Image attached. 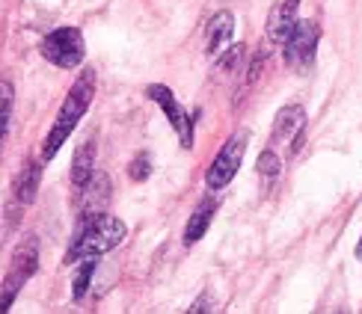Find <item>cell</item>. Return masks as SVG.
Wrapping results in <instances>:
<instances>
[{
	"mask_svg": "<svg viewBox=\"0 0 362 314\" xmlns=\"http://www.w3.org/2000/svg\"><path fill=\"white\" fill-rule=\"evenodd\" d=\"M247 145H250V131H247V128L235 131L232 137L223 143V148L217 152L214 163L208 167V175H205V184H208V190H211V193H214V190H223V187H229V184H232V178L238 175L240 163H244Z\"/></svg>",
	"mask_w": 362,
	"mask_h": 314,
	"instance_id": "cell-4",
	"label": "cell"
},
{
	"mask_svg": "<svg viewBox=\"0 0 362 314\" xmlns=\"http://www.w3.org/2000/svg\"><path fill=\"white\" fill-rule=\"evenodd\" d=\"M148 172H152V160H148V155H137L134 163L128 167V175L134 178V181H146Z\"/></svg>",
	"mask_w": 362,
	"mask_h": 314,
	"instance_id": "cell-19",
	"label": "cell"
},
{
	"mask_svg": "<svg viewBox=\"0 0 362 314\" xmlns=\"http://www.w3.org/2000/svg\"><path fill=\"white\" fill-rule=\"evenodd\" d=\"M39 190V163L27 160L21 175L15 178V199H18V205H30Z\"/></svg>",
	"mask_w": 362,
	"mask_h": 314,
	"instance_id": "cell-14",
	"label": "cell"
},
{
	"mask_svg": "<svg viewBox=\"0 0 362 314\" xmlns=\"http://www.w3.org/2000/svg\"><path fill=\"white\" fill-rule=\"evenodd\" d=\"M95 175V137H89L86 143L78 145L71 160V184L74 190H83Z\"/></svg>",
	"mask_w": 362,
	"mask_h": 314,
	"instance_id": "cell-13",
	"label": "cell"
},
{
	"mask_svg": "<svg viewBox=\"0 0 362 314\" xmlns=\"http://www.w3.org/2000/svg\"><path fill=\"white\" fill-rule=\"evenodd\" d=\"M217 196H205L199 205H196V211L190 214V219H187V229H185V246H193V243H199L202 237H205V231H208V226H211V219H214V214H217Z\"/></svg>",
	"mask_w": 362,
	"mask_h": 314,
	"instance_id": "cell-12",
	"label": "cell"
},
{
	"mask_svg": "<svg viewBox=\"0 0 362 314\" xmlns=\"http://www.w3.org/2000/svg\"><path fill=\"white\" fill-rule=\"evenodd\" d=\"M36 270H39V241L33 234H27L12 252L9 273H6V282H4V308H9L15 303L18 291L27 285V279Z\"/></svg>",
	"mask_w": 362,
	"mask_h": 314,
	"instance_id": "cell-6",
	"label": "cell"
},
{
	"mask_svg": "<svg viewBox=\"0 0 362 314\" xmlns=\"http://www.w3.org/2000/svg\"><path fill=\"white\" fill-rule=\"evenodd\" d=\"M232 33H235V15L232 12H217L211 15V21L205 27V54L208 56H217L223 54V48L232 42Z\"/></svg>",
	"mask_w": 362,
	"mask_h": 314,
	"instance_id": "cell-9",
	"label": "cell"
},
{
	"mask_svg": "<svg viewBox=\"0 0 362 314\" xmlns=\"http://www.w3.org/2000/svg\"><path fill=\"white\" fill-rule=\"evenodd\" d=\"M306 128V110L300 104H285L274 119V140L276 143H294Z\"/></svg>",
	"mask_w": 362,
	"mask_h": 314,
	"instance_id": "cell-10",
	"label": "cell"
},
{
	"mask_svg": "<svg viewBox=\"0 0 362 314\" xmlns=\"http://www.w3.org/2000/svg\"><path fill=\"white\" fill-rule=\"evenodd\" d=\"M95 267H98V261H95V258H86V261H83V270L78 273V279H74V285H71L74 300H81V296H86L89 282H93V276H95Z\"/></svg>",
	"mask_w": 362,
	"mask_h": 314,
	"instance_id": "cell-16",
	"label": "cell"
},
{
	"mask_svg": "<svg viewBox=\"0 0 362 314\" xmlns=\"http://www.w3.org/2000/svg\"><path fill=\"white\" fill-rule=\"evenodd\" d=\"M0 131H4V137L9 133V116H12V101H15V92H12V83L4 80V86H0Z\"/></svg>",
	"mask_w": 362,
	"mask_h": 314,
	"instance_id": "cell-17",
	"label": "cell"
},
{
	"mask_svg": "<svg viewBox=\"0 0 362 314\" xmlns=\"http://www.w3.org/2000/svg\"><path fill=\"white\" fill-rule=\"evenodd\" d=\"M95 89H98L95 71L93 68H83L81 78L71 83L69 95L63 101V107H59L54 125L48 131V137H45V143H42V160H51L59 152V148H63V143L71 137V131L81 125V119L86 116L89 104H93V98H95Z\"/></svg>",
	"mask_w": 362,
	"mask_h": 314,
	"instance_id": "cell-1",
	"label": "cell"
},
{
	"mask_svg": "<svg viewBox=\"0 0 362 314\" xmlns=\"http://www.w3.org/2000/svg\"><path fill=\"white\" fill-rule=\"evenodd\" d=\"M297 9H300V0H279V4L270 9L267 24H264V36L274 44H282L288 39V33L297 24Z\"/></svg>",
	"mask_w": 362,
	"mask_h": 314,
	"instance_id": "cell-8",
	"label": "cell"
},
{
	"mask_svg": "<svg viewBox=\"0 0 362 314\" xmlns=\"http://www.w3.org/2000/svg\"><path fill=\"white\" fill-rule=\"evenodd\" d=\"M255 172H259V178H262L264 184H274L276 178H279V172H282V160H279V155H276L270 145L259 155V160H255Z\"/></svg>",
	"mask_w": 362,
	"mask_h": 314,
	"instance_id": "cell-15",
	"label": "cell"
},
{
	"mask_svg": "<svg viewBox=\"0 0 362 314\" xmlns=\"http://www.w3.org/2000/svg\"><path fill=\"white\" fill-rule=\"evenodd\" d=\"M244 56H247L244 44H232V48L220 56V68H223V71H235L240 63H244Z\"/></svg>",
	"mask_w": 362,
	"mask_h": 314,
	"instance_id": "cell-18",
	"label": "cell"
},
{
	"mask_svg": "<svg viewBox=\"0 0 362 314\" xmlns=\"http://www.w3.org/2000/svg\"><path fill=\"white\" fill-rule=\"evenodd\" d=\"M42 56L57 68H81L86 56V42L78 27H57L42 39Z\"/></svg>",
	"mask_w": 362,
	"mask_h": 314,
	"instance_id": "cell-3",
	"label": "cell"
},
{
	"mask_svg": "<svg viewBox=\"0 0 362 314\" xmlns=\"http://www.w3.org/2000/svg\"><path fill=\"white\" fill-rule=\"evenodd\" d=\"M146 95L158 104L163 116H167V122H170V128L178 133L181 145H185V148H193V116H196V113L187 116V110L181 107L178 98H175L163 83H152V86L146 89Z\"/></svg>",
	"mask_w": 362,
	"mask_h": 314,
	"instance_id": "cell-7",
	"label": "cell"
},
{
	"mask_svg": "<svg viewBox=\"0 0 362 314\" xmlns=\"http://www.w3.org/2000/svg\"><path fill=\"white\" fill-rule=\"evenodd\" d=\"M107 199H110V178H107V172H95L93 181L81 190V214L83 217L104 214Z\"/></svg>",
	"mask_w": 362,
	"mask_h": 314,
	"instance_id": "cell-11",
	"label": "cell"
},
{
	"mask_svg": "<svg viewBox=\"0 0 362 314\" xmlns=\"http://www.w3.org/2000/svg\"><path fill=\"white\" fill-rule=\"evenodd\" d=\"M125 234H128V226L119 217H110V214L83 217L78 234H74V241L69 243L66 264H78V261H86V258L107 255L110 249H116L125 241Z\"/></svg>",
	"mask_w": 362,
	"mask_h": 314,
	"instance_id": "cell-2",
	"label": "cell"
},
{
	"mask_svg": "<svg viewBox=\"0 0 362 314\" xmlns=\"http://www.w3.org/2000/svg\"><path fill=\"white\" fill-rule=\"evenodd\" d=\"M318 44H321V27H318V21H312V18L297 21L294 30L288 33V39L282 42L285 66L294 68V71H306L312 66L315 54H318Z\"/></svg>",
	"mask_w": 362,
	"mask_h": 314,
	"instance_id": "cell-5",
	"label": "cell"
},
{
	"mask_svg": "<svg viewBox=\"0 0 362 314\" xmlns=\"http://www.w3.org/2000/svg\"><path fill=\"white\" fill-rule=\"evenodd\" d=\"M356 258L362 261V237H359V243H356Z\"/></svg>",
	"mask_w": 362,
	"mask_h": 314,
	"instance_id": "cell-20",
	"label": "cell"
}]
</instances>
